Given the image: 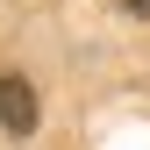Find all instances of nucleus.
<instances>
[{"label":"nucleus","mask_w":150,"mask_h":150,"mask_svg":"<svg viewBox=\"0 0 150 150\" xmlns=\"http://www.w3.org/2000/svg\"><path fill=\"white\" fill-rule=\"evenodd\" d=\"M0 129L7 136H29L36 129V93H29L22 71H0Z\"/></svg>","instance_id":"nucleus-1"},{"label":"nucleus","mask_w":150,"mask_h":150,"mask_svg":"<svg viewBox=\"0 0 150 150\" xmlns=\"http://www.w3.org/2000/svg\"><path fill=\"white\" fill-rule=\"evenodd\" d=\"M122 7H129V14H150V0H122Z\"/></svg>","instance_id":"nucleus-2"}]
</instances>
